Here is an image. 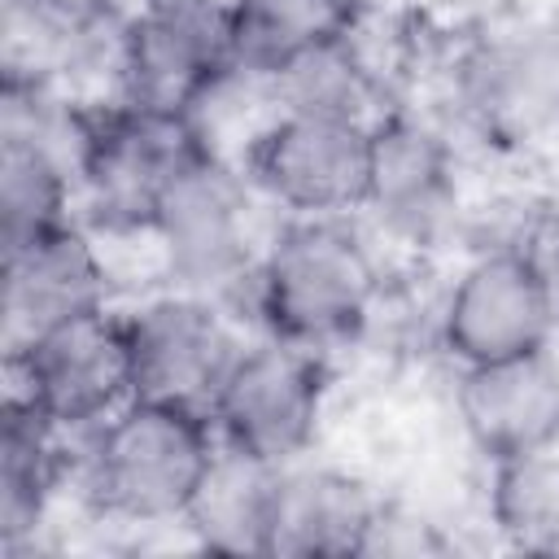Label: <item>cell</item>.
I'll use <instances>...</instances> for the list:
<instances>
[{
    "instance_id": "obj_5",
    "label": "cell",
    "mask_w": 559,
    "mask_h": 559,
    "mask_svg": "<svg viewBox=\"0 0 559 559\" xmlns=\"http://www.w3.org/2000/svg\"><path fill=\"white\" fill-rule=\"evenodd\" d=\"M328 397V354L262 332L258 341H245L205 415L223 450L266 467H288L310 459Z\"/></svg>"
},
{
    "instance_id": "obj_16",
    "label": "cell",
    "mask_w": 559,
    "mask_h": 559,
    "mask_svg": "<svg viewBox=\"0 0 559 559\" xmlns=\"http://www.w3.org/2000/svg\"><path fill=\"white\" fill-rule=\"evenodd\" d=\"M66 432H57L48 419H39L17 397L4 402V428H0V542L4 550H17L35 537L44 524L66 472L74 467V454L66 459Z\"/></svg>"
},
{
    "instance_id": "obj_15",
    "label": "cell",
    "mask_w": 559,
    "mask_h": 559,
    "mask_svg": "<svg viewBox=\"0 0 559 559\" xmlns=\"http://www.w3.org/2000/svg\"><path fill=\"white\" fill-rule=\"evenodd\" d=\"M384 502L349 472L310 459L280 467L266 555H367Z\"/></svg>"
},
{
    "instance_id": "obj_21",
    "label": "cell",
    "mask_w": 559,
    "mask_h": 559,
    "mask_svg": "<svg viewBox=\"0 0 559 559\" xmlns=\"http://www.w3.org/2000/svg\"><path fill=\"white\" fill-rule=\"evenodd\" d=\"M515 245L528 253V262L537 266L542 284L550 288L555 310H559V210H546L542 218H533L528 231H524Z\"/></svg>"
},
{
    "instance_id": "obj_7",
    "label": "cell",
    "mask_w": 559,
    "mask_h": 559,
    "mask_svg": "<svg viewBox=\"0 0 559 559\" xmlns=\"http://www.w3.org/2000/svg\"><path fill=\"white\" fill-rule=\"evenodd\" d=\"M122 96L197 114L218 87L245 79L227 0H140L114 31Z\"/></svg>"
},
{
    "instance_id": "obj_6",
    "label": "cell",
    "mask_w": 559,
    "mask_h": 559,
    "mask_svg": "<svg viewBox=\"0 0 559 559\" xmlns=\"http://www.w3.org/2000/svg\"><path fill=\"white\" fill-rule=\"evenodd\" d=\"M4 362L13 380L9 397H17L74 441L100 428L135 397L122 310L114 306L74 314L39 332L22 349L4 354Z\"/></svg>"
},
{
    "instance_id": "obj_12",
    "label": "cell",
    "mask_w": 559,
    "mask_h": 559,
    "mask_svg": "<svg viewBox=\"0 0 559 559\" xmlns=\"http://www.w3.org/2000/svg\"><path fill=\"white\" fill-rule=\"evenodd\" d=\"M459 153L441 122L384 109L371 122V170L362 210L402 245H437L459 214Z\"/></svg>"
},
{
    "instance_id": "obj_17",
    "label": "cell",
    "mask_w": 559,
    "mask_h": 559,
    "mask_svg": "<svg viewBox=\"0 0 559 559\" xmlns=\"http://www.w3.org/2000/svg\"><path fill=\"white\" fill-rule=\"evenodd\" d=\"M236 66L249 83L271 79L293 57L349 39L362 0H227Z\"/></svg>"
},
{
    "instance_id": "obj_1",
    "label": "cell",
    "mask_w": 559,
    "mask_h": 559,
    "mask_svg": "<svg viewBox=\"0 0 559 559\" xmlns=\"http://www.w3.org/2000/svg\"><path fill=\"white\" fill-rule=\"evenodd\" d=\"M380 288V258L349 214L280 218L245 293L266 336L332 354L367 332Z\"/></svg>"
},
{
    "instance_id": "obj_18",
    "label": "cell",
    "mask_w": 559,
    "mask_h": 559,
    "mask_svg": "<svg viewBox=\"0 0 559 559\" xmlns=\"http://www.w3.org/2000/svg\"><path fill=\"white\" fill-rule=\"evenodd\" d=\"M271 109L284 114H328V118H354V122H376L384 114L380 105V79L358 52L354 35L310 48L280 66L271 79L253 83Z\"/></svg>"
},
{
    "instance_id": "obj_14",
    "label": "cell",
    "mask_w": 559,
    "mask_h": 559,
    "mask_svg": "<svg viewBox=\"0 0 559 559\" xmlns=\"http://www.w3.org/2000/svg\"><path fill=\"white\" fill-rule=\"evenodd\" d=\"M454 411L480 459H515L559 445V358L550 349L459 367Z\"/></svg>"
},
{
    "instance_id": "obj_19",
    "label": "cell",
    "mask_w": 559,
    "mask_h": 559,
    "mask_svg": "<svg viewBox=\"0 0 559 559\" xmlns=\"http://www.w3.org/2000/svg\"><path fill=\"white\" fill-rule=\"evenodd\" d=\"M280 467L253 463L245 454H231L218 445V459L183 515V528L205 546L223 555H266L271 537V493H275Z\"/></svg>"
},
{
    "instance_id": "obj_20",
    "label": "cell",
    "mask_w": 559,
    "mask_h": 559,
    "mask_svg": "<svg viewBox=\"0 0 559 559\" xmlns=\"http://www.w3.org/2000/svg\"><path fill=\"white\" fill-rule=\"evenodd\" d=\"M489 524L515 550L559 555V445L489 463Z\"/></svg>"
},
{
    "instance_id": "obj_10",
    "label": "cell",
    "mask_w": 559,
    "mask_h": 559,
    "mask_svg": "<svg viewBox=\"0 0 559 559\" xmlns=\"http://www.w3.org/2000/svg\"><path fill=\"white\" fill-rule=\"evenodd\" d=\"M135 397L210 411L227 367L245 349V332L223 297L192 288H162L122 310Z\"/></svg>"
},
{
    "instance_id": "obj_2",
    "label": "cell",
    "mask_w": 559,
    "mask_h": 559,
    "mask_svg": "<svg viewBox=\"0 0 559 559\" xmlns=\"http://www.w3.org/2000/svg\"><path fill=\"white\" fill-rule=\"evenodd\" d=\"M218 437L205 411L131 397L100 428L79 437L74 476L87 507L114 524H183L210 467Z\"/></svg>"
},
{
    "instance_id": "obj_4",
    "label": "cell",
    "mask_w": 559,
    "mask_h": 559,
    "mask_svg": "<svg viewBox=\"0 0 559 559\" xmlns=\"http://www.w3.org/2000/svg\"><path fill=\"white\" fill-rule=\"evenodd\" d=\"M258 205L266 201L258 197L249 175L218 157V148L197 157L162 197L148 227L166 280L175 288L210 293L223 301L249 288L262 245L271 236L258 227Z\"/></svg>"
},
{
    "instance_id": "obj_8",
    "label": "cell",
    "mask_w": 559,
    "mask_h": 559,
    "mask_svg": "<svg viewBox=\"0 0 559 559\" xmlns=\"http://www.w3.org/2000/svg\"><path fill=\"white\" fill-rule=\"evenodd\" d=\"M240 170L280 218H349L367 197L371 122L271 109Z\"/></svg>"
},
{
    "instance_id": "obj_9",
    "label": "cell",
    "mask_w": 559,
    "mask_h": 559,
    "mask_svg": "<svg viewBox=\"0 0 559 559\" xmlns=\"http://www.w3.org/2000/svg\"><path fill=\"white\" fill-rule=\"evenodd\" d=\"M467 131L498 148H533L559 135V26L524 22L476 35L450 74Z\"/></svg>"
},
{
    "instance_id": "obj_13",
    "label": "cell",
    "mask_w": 559,
    "mask_h": 559,
    "mask_svg": "<svg viewBox=\"0 0 559 559\" xmlns=\"http://www.w3.org/2000/svg\"><path fill=\"white\" fill-rule=\"evenodd\" d=\"M100 306H114V275L96 236L79 218L26 245L4 249V275H0L4 354Z\"/></svg>"
},
{
    "instance_id": "obj_11",
    "label": "cell",
    "mask_w": 559,
    "mask_h": 559,
    "mask_svg": "<svg viewBox=\"0 0 559 559\" xmlns=\"http://www.w3.org/2000/svg\"><path fill=\"white\" fill-rule=\"evenodd\" d=\"M437 332L441 349L459 367H480L550 349L559 336V310L528 253L511 240L463 262V271L445 288Z\"/></svg>"
},
{
    "instance_id": "obj_3",
    "label": "cell",
    "mask_w": 559,
    "mask_h": 559,
    "mask_svg": "<svg viewBox=\"0 0 559 559\" xmlns=\"http://www.w3.org/2000/svg\"><path fill=\"white\" fill-rule=\"evenodd\" d=\"M214 144L197 114L140 105L131 96L79 114V205L100 231L148 236L162 197Z\"/></svg>"
}]
</instances>
